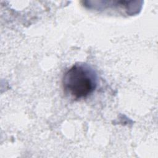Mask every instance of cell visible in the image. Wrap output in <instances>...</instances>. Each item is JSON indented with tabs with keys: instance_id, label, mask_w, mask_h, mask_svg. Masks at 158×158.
I'll use <instances>...</instances> for the list:
<instances>
[{
	"instance_id": "obj_1",
	"label": "cell",
	"mask_w": 158,
	"mask_h": 158,
	"mask_svg": "<svg viewBox=\"0 0 158 158\" xmlns=\"http://www.w3.org/2000/svg\"><path fill=\"white\" fill-rule=\"evenodd\" d=\"M65 92L75 99L91 94L97 85L96 74L88 65L75 64L68 69L62 78Z\"/></svg>"
}]
</instances>
